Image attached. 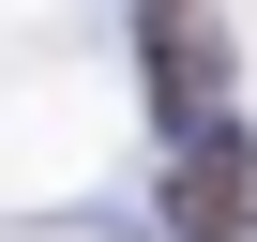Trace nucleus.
<instances>
[{
  "label": "nucleus",
  "mask_w": 257,
  "mask_h": 242,
  "mask_svg": "<svg viewBox=\"0 0 257 242\" xmlns=\"http://www.w3.org/2000/svg\"><path fill=\"white\" fill-rule=\"evenodd\" d=\"M137 16H182V0H137Z\"/></svg>",
  "instance_id": "7ed1b4c3"
},
{
  "label": "nucleus",
  "mask_w": 257,
  "mask_h": 242,
  "mask_svg": "<svg viewBox=\"0 0 257 242\" xmlns=\"http://www.w3.org/2000/svg\"><path fill=\"white\" fill-rule=\"evenodd\" d=\"M167 227H182V242H257V137H242V121H197V137H182Z\"/></svg>",
  "instance_id": "f257e3e1"
},
{
  "label": "nucleus",
  "mask_w": 257,
  "mask_h": 242,
  "mask_svg": "<svg viewBox=\"0 0 257 242\" xmlns=\"http://www.w3.org/2000/svg\"><path fill=\"white\" fill-rule=\"evenodd\" d=\"M137 46H152V121H167V137L227 121V31H212V0H182V16H137Z\"/></svg>",
  "instance_id": "f03ea898"
}]
</instances>
